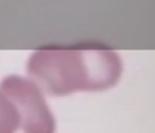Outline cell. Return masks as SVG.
<instances>
[{
	"label": "cell",
	"instance_id": "cell-1",
	"mask_svg": "<svg viewBox=\"0 0 155 133\" xmlns=\"http://www.w3.org/2000/svg\"><path fill=\"white\" fill-rule=\"evenodd\" d=\"M123 69L116 51L95 44L41 47L27 64L30 79L53 97L110 89L120 80Z\"/></svg>",
	"mask_w": 155,
	"mask_h": 133
},
{
	"label": "cell",
	"instance_id": "cell-2",
	"mask_svg": "<svg viewBox=\"0 0 155 133\" xmlns=\"http://www.w3.org/2000/svg\"><path fill=\"white\" fill-rule=\"evenodd\" d=\"M0 91L16 106L20 117L18 131H55V119L45 102L43 91L34 81L20 76H8L0 83Z\"/></svg>",
	"mask_w": 155,
	"mask_h": 133
},
{
	"label": "cell",
	"instance_id": "cell-3",
	"mask_svg": "<svg viewBox=\"0 0 155 133\" xmlns=\"http://www.w3.org/2000/svg\"><path fill=\"white\" fill-rule=\"evenodd\" d=\"M20 117L17 108L0 91V133H13L19 130Z\"/></svg>",
	"mask_w": 155,
	"mask_h": 133
}]
</instances>
